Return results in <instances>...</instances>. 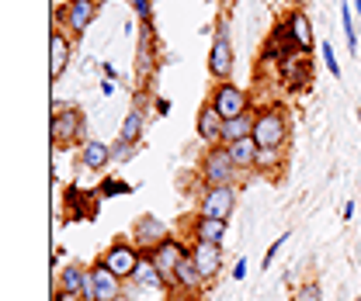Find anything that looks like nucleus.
I'll list each match as a JSON object with an SVG mask.
<instances>
[{"label": "nucleus", "mask_w": 361, "mask_h": 301, "mask_svg": "<svg viewBox=\"0 0 361 301\" xmlns=\"http://www.w3.org/2000/svg\"><path fill=\"white\" fill-rule=\"evenodd\" d=\"M49 135H52V146L56 149H66L73 142L84 139V115L80 108L66 104V101H52V125H49Z\"/></svg>", "instance_id": "nucleus-1"}, {"label": "nucleus", "mask_w": 361, "mask_h": 301, "mask_svg": "<svg viewBox=\"0 0 361 301\" xmlns=\"http://www.w3.org/2000/svg\"><path fill=\"white\" fill-rule=\"evenodd\" d=\"M254 142L264 153H281L285 149V142H288V118H285L281 108L257 111V118H254Z\"/></svg>", "instance_id": "nucleus-2"}, {"label": "nucleus", "mask_w": 361, "mask_h": 301, "mask_svg": "<svg viewBox=\"0 0 361 301\" xmlns=\"http://www.w3.org/2000/svg\"><path fill=\"white\" fill-rule=\"evenodd\" d=\"M198 173H202V184H209V187H223V184H236L240 180V167L233 163V156H229V149L223 142L205 149V156L198 163Z\"/></svg>", "instance_id": "nucleus-3"}, {"label": "nucleus", "mask_w": 361, "mask_h": 301, "mask_svg": "<svg viewBox=\"0 0 361 301\" xmlns=\"http://www.w3.org/2000/svg\"><path fill=\"white\" fill-rule=\"evenodd\" d=\"M233 66H236V49H233V39H229V25L219 21L212 45H209V77L212 80H229Z\"/></svg>", "instance_id": "nucleus-4"}, {"label": "nucleus", "mask_w": 361, "mask_h": 301, "mask_svg": "<svg viewBox=\"0 0 361 301\" xmlns=\"http://www.w3.org/2000/svg\"><path fill=\"white\" fill-rule=\"evenodd\" d=\"M236 212V184H223V187H209L202 184L198 194V215H212V218H233Z\"/></svg>", "instance_id": "nucleus-5"}, {"label": "nucleus", "mask_w": 361, "mask_h": 301, "mask_svg": "<svg viewBox=\"0 0 361 301\" xmlns=\"http://www.w3.org/2000/svg\"><path fill=\"white\" fill-rule=\"evenodd\" d=\"M101 260H104L122 281H133L135 267H139V260H142V250L135 246L133 239H115V243L101 253Z\"/></svg>", "instance_id": "nucleus-6"}, {"label": "nucleus", "mask_w": 361, "mask_h": 301, "mask_svg": "<svg viewBox=\"0 0 361 301\" xmlns=\"http://www.w3.org/2000/svg\"><path fill=\"white\" fill-rule=\"evenodd\" d=\"M142 129H146V115H142V108H133V111L126 115L122 129H118V142L111 146L115 160H129V156H135V149L142 146Z\"/></svg>", "instance_id": "nucleus-7"}, {"label": "nucleus", "mask_w": 361, "mask_h": 301, "mask_svg": "<svg viewBox=\"0 0 361 301\" xmlns=\"http://www.w3.org/2000/svg\"><path fill=\"white\" fill-rule=\"evenodd\" d=\"M212 104H216V111L223 115V118H236V115H243V111H250V101H247V90L240 84H233V80H219L216 90H212V97H209Z\"/></svg>", "instance_id": "nucleus-8"}, {"label": "nucleus", "mask_w": 361, "mask_h": 301, "mask_svg": "<svg viewBox=\"0 0 361 301\" xmlns=\"http://www.w3.org/2000/svg\"><path fill=\"white\" fill-rule=\"evenodd\" d=\"M129 239H133L142 253H153L164 239H171V229H167V222H160L157 215H139L133 222V236H129Z\"/></svg>", "instance_id": "nucleus-9"}, {"label": "nucleus", "mask_w": 361, "mask_h": 301, "mask_svg": "<svg viewBox=\"0 0 361 301\" xmlns=\"http://www.w3.org/2000/svg\"><path fill=\"white\" fill-rule=\"evenodd\" d=\"M97 11H101L97 0H66V7L56 18L63 21V28H70V35H84L90 25H94Z\"/></svg>", "instance_id": "nucleus-10"}, {"label": "nucleus", "mask_w": 361, "mask_h": 301, "mask_svg": "<svg viewBox=\"0 0 361 301\" xmlns=\"http://www.w3.org/2000/svg\"><path fill=\"white\" fill-rule=\"evenodd\" d=\"M188 253H191L195 267L202 270V277H205V281H216V277H219V270H223V243H205V239H195Z\"/></svg>", "instance_id": "nucleus-11"}, {"label": "nucleus", "mask_w": 361, "mask_h": 301, "mask_svg": "<svg viewBox=\"0 0 361 301\" xmlns=\"http://www.w3.org/2000/svg\"><path fill=\"white\" fill-rule=\"evenodd\" d=\"M90 274H94V288H97V301H118L122 298V291H126V281L104 263V260H97V263H90Z\"/></svg>", "instance_id": "nucleus-12"}, {"label": "nucleus", "mask_w": 361, "mask_h": 301, "mask_svg": "<svg viewBox=\"0 0 361 301\" xmlns=\"http://www.w3.org/2000/svg\"><path fill=\"white\" fill-rule=\"evenodd\" d=\"M188 250H191V246H184V243H178V239L171 236V239H164V243L149 253V257H153V263H157V270L167 277V284L174 281V270H178L180 260L188 257Z\"/></svg>", "instance_id": "nucleus-13"}, {"label": "nucleus", "mask_w": 361, "mask_h": 301, "mask_svg": "<svg viewBox=\"0 0 361 301\" xmlns=\"http://www.w3.org/2000/svg\"><path fill=\"white\" fill-rule=\"evenodd\" d=\"M223 125H226V118L216 111V104H212V101H205V104H202V111H198V118H195V132H198V139H202L205 146H219V142H223Z\"/></svg>", "instance_id": "nucleus-14"}, {"label": "nucleus", "mask_w": 361, "mask_h": 301, "mask_svg": "<svg viewBox=\"0 0 361 301\" xmlns=\"http://www.w3.org/2000/svg\"><path fill=\"white\" fill-rule=\"evenodd\" d=\"M70 56H73V42L66 39L63 28H52L49 32V73H52V80L63 77V70L70 66Z\"/></svg>", "instance_id": "nucleus-15"}, {"label": "nucleus", "mask_w": 361, "mask_h": 301, "mask_svg": "<svg viewBox=\"0 0 361 301\" xmlns=\"http://www.w3.org/2000/svg\"><path fill=\"white\" fill-rule=\"evenodd\" d=\"M278 66H281V80H285L288 90H302V87H310V80H313V66H310L306 52H295V56H288Z\"/></svg>", "instance_id": "nucleus-16"}, {"label": "nucleus", "mask_w": 361, "mask_h": 301, "mask_svg": "<svg viewBox=\"0 0 361 301\" xmlns=\"http://www.w3.org/2000/svg\"><path fill=\"white\" fill-rule=\"evenodd\" d=\"M205 284H209V281L202 277V270L195 267V260H191V253H188V257L178 263V270H174L171 288H174V291H180V295H198Z\"/></svg>", "instance_id": "nucleus-17"}, {"label": "nucleus", "mask_w": 361, "mask_h": 301, "mask_svg": "<svg viewBox=\"0 0 361 301\" xmlns=\"http://www.w3.org/2000/svg\"><path fill=\"white\" fill-rule=\"evenodd\" d=\"M226 149H229L233 163L240 167V173H254L257 167H261V146L254 142V135H247V139H236V142H229Z\"/></svg>", "instance_id": "nucleus-18"}, {"label": "nucleus", "mask_w": 361, "mask_h": 301, "mask_svg": "<svg viewBox=\"0 0 361 301\" xmlns=\"http://www.w3.org/2000/svg\"><path fill=\"white\" fill-rule=\"evenodd\" d=\"M111 160H115V153H111L108 142H101V139H84V146H80V167H84V170L97 173V170H104Z\"/></svg>", "instance_id": "nucleus-19"}, {"label": "nucleus", "mask_w": 361, "mask_h": 301, "mask_svg": "<svg viewBox=\"0 0 361 301\" xmlns=\"http://www.w3.org/2000/svg\"><path fill=\"white\" fill-rule=\"evenodd\" d=\"M133 281L142 288V291H153V295H160V291H167L171 284H167V277L157 270V263H153V257L149 253H142V260H139V267H135Z\"/></svg>", "instance_id": "nucleus-20"}, {"label": "nucleus", "mask_w": 361, "mask_h": 301, "mask_svg": "<svg viewBox=\"0 0 361 301\" xmlns=\"http://www.w3.org/2000/svg\"><path fill=\"white\" fill-rule=\"evenodd\" d=\"M285 28H288V35H292V42L299 45V52H313V25H310V18L295 7L288 18H285Z\"/></svg>", "instance_id": "nucleus-21"}, {"label": "nucleus", "mask_w": 361, "mask_h": 301, "mask_svg": "<svg viewBox=\"0 0 361 301\" xmlns=\"http://www.w3.org/2000/svg\"><path fill=\"white\" fill-rule=\"evenodd\" d=\"M229 222L226 218H212V215H195L191 222V236L195 239H205V243H223Z\"/></svg>", "instance_id": "nucleus-22"}, {"label": "nucleus", "mask_w": 361, "mask_h": 301, "mask_svg": "<svg viewBox=\"0 0 361 301\" xmlns=\"http://www.w3.org/2000/svg\"><path fill=\"white\" fill-rule=\"evenodd\" d=\"M84 277H87V267H84V263H66V267L59 270V277H56V288H63V291L84 298Z\"/></svg>", "instance_id": "nucleus-23"}, {"label": "nucleus", "mask_w": 361, "mask_h": 301, "mask_svg": "<svg viewBox=\"0 0 361 301\" xmlns=\"http://www.w3.org/2000/svg\"><path fill=\"white\" fill-rule=\"evenodd\" d=\"M254 118H257V111H243V115H236V118H226V125H223V146L236 142V139H247V135H254Z\"/></svg>", "instance_id": "nucleus-24"}, {"label": "nucleus", "mask_w": 361, "mask_h": 301, "mask_svg": "<svg viewBox=\"0 0 361 301\" xmlns=\"http://www.w3.org/2000/svg\"><path fill=\"white\" fill-rule=\"evenodd\" d=\"M341 25H344V39H348V56H355V52H358V39H355V21H351L348 0L341 4Z\"/></svg>", "instance_id": "nucleus-25"}, {"label": "nucleus", "mask_w": 361, "mask_h": 301, "mask_svg": "<svg viewBox=\"0 0 361 301\" xmlns=\"http://www.w3.org/2000/svg\"><path fill=\"white\" fill-rule=\"evenodd\" d=\"M295 301H323V291H319V281H306L295 288Z\"/></svg>", "instance_id": "nucleus-26"}, {"label": "nucleus", "mask_w": 361, "mask_h": 301, "mask_svg": "<svg viewBox=\"0 0 361 301\" xmlns=\"http://www.w3.org/2000/svg\"><path fill=\"white\" fill-rule=\"evenodd\" d=\"M319 52H323V66L330 70V77H337V80H341V63H337V56H334V45L323 42L319 45Z\"/></svg>", "instance_id": "nucleus-27"}, {"label": "nucleus", "mask_w": 361, "mask_h": 301, "mask_svg": "<svg viewBox=\"0 0 361 301\" xmlns=\"http://www.w3.org/2000/svg\"><path fill=\"white\" fill-rule=\"evenodd\" d=\"M129 7L135 11V18L142 25H153V0H129Z\"/></svg>", "instance_id": "nucleus-28"}, {"label": "nucleus", "mask_w": 361, "mask_h": 301, "mask_svg": "<svg viewBox=\"0 0 361 301\" xmlns=\"http://www.w3.org/2000/svg\"><path fill=\"white\" fill-rule=\"evenodd\" d=\"M133 187L129 184H122V180H115V177H108V180H101V194L104 198H115V194H129Z\"/></svg>", "instance_id": "nucleus-29"}, {"label": "nucleus", "mask_w": 361, "mask_h": 301, "mask_svg": "<svg viewBox=\"0 0 361 301\" xmlns=\"http://www.w3.org/2000/svg\"><path fill=\"white\" fill-rule=\"evenodd\" d=\"M288 239H292V236H288V232H285V236H278V239H274V243H271V250H268V253H264V263H261V267H264V270H268L271 263H274V257H278V250H281V246H285V243H288Z\"/></svg>", "instance_id": "nucleus-30"}, {"label": "nucleus", "mask_w": 361, "mask_h": 301, "mask_svg": "<svg viewBox=\"0 0 361 301\" xmlns=\"http://www.w3.org/2000/svg\"><path fill=\"white\" fill-rule=\"evenodd\" d=\"M52 301H84V298H77V295H70L63 288H52Z\"/></svg>", "instance_id": "nucleus-31"}, {"label": "nucleus", "mask_w": 361, "mask_h": 301, "mask_svg": "<svg viewBox=\"0 0 361 301\" xmlns=\"http://www.w3.org/2000/svg\"><path fill=\"white\" fill-rule=\"evenodd\" d=\"M233 277H236V281H243V277H247V260H236V270H233Z\"/></svg>", "instance_id": "nucleus-32"}, {"label": "nucleus", "mask_w": 361, "mask_h": 301, "mask_svg": "<svg viewBox=\"0 0 361 301\" xmlns=\"http://www.w3.org/2000/svg\"><path fill=\"white\" fill-rule=\"evenodd\" d=\"M104 77H108V80H115V77H118V70H115L111 63H104Z\"/></svg>", "instance_id": "nucleus-33"}, {"label": "nucleus", "mask_w": 361, "mask_h": 301, "mask_svg": "<svg viewBox=\"0 0 361 301\" xmlns=\"http://www.w3.org/2000/svg\"><path fill=\"white\" fill-rule=\"evenodd\" d=\"M355 11H358V14H361V0H355Z\"/></svg>", "instance_id": "nucleus-34"}, {"label": "nucleus", "mask_w": 361, "mask_h": 301, "mask_svg": "<svg viewBox=\"0 0 361 301\" xmlns=\"http://www.w3.org/2000/svg\"><path fill=\"white\" fill-rule=\"evenodd\" d=\"M288 4H302V0H288Z\"/></svg>", "instance_id": "nucleus-35"}, {"label": "nucleus", "mask_w": 361, "mask_h": 301, "mask_svg": "<svg viewBox=\"0 0 361 301\" xmlns=\"http://www.w3.org/2000/svg\"><path fill=\"white\" fill-rule=\"evenodd\" d=\"M358 122H361V108H358Z\"/></svg>", "instance_id": "nucleus-36"}]
</instances>
